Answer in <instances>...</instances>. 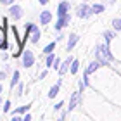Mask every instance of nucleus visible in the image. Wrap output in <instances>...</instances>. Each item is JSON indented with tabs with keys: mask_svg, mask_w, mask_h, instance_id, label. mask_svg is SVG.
<instances>
[{
	"mask_svg": "<svg viewBox=\"0 0 121 121\" xmlns=\"http://www.w3.org/2000/svg\"><path fill=\"white\" fill-rule=\"evenodd\" d=\"M9 48H10L14 57H17L23 52V40L17 38V33H16L14 26H9Z\"/></svg>",
	"mask_w": 121,
	"mask_h": 121,
	"instance_id": "1",
	"label": "nucleus"
},
{
	"mask_svg": "<svg viewBox=\"0 0 121 121\" xmlns=\"http://www.w3.org/2000/svg\"><path fill=\"white\" fill-rule=\"evenodd\" d=\"M95 56H97V59L100 60L102 64H106L107 60H112V56L109 54V48H107L106 45H99V47H97V52H95Z\"/></svg>",
	"mask_w": 121,
	"mask_h": 121,
	"instance_id": "2",
	"label": "nucleus"
},
{
	"mask_svg": "<svg viewBox=\"0 0 121 121\" xmlns=\"http://www.w3.org/2000/svg\"><path fill=\"white\" fill-rule=\"evenodd\" d=\"M33 62H35V56H33V52L31 50L23 52V66H24V68H31Z\"/></svg>",
	"mask_w": 121,
	"mask_h": 121,
	"instance_id": "3",
	"label": "nucleus"
},
{
	"mask_svg": "<svg viewBox=\"0 0 121 121\" xmlns=\"http://www.w3.org/2000/svg\"><path fill=\"white\" fill-rule=\"evenodd\" d=\"M9 12H10V16H12V19L14 21H19L21 19V16H23V9L19 7V5H10V9H9Z\"/></svg>",
	"mask_w": 121,
	"mask_h": 121,
	"instance_id": "4",
	"label": "nucleus"
},
{
	"mask_svg": "<svg viewBox=\"0 0 121 121\" xmlns=\"http://www.w3.org/2000/svg\"><path fill=\"white\" fill-rule=\"evenodd\" d=\"M69 23V14H64V16H59V19H57V23H56V30H62L66 24Z\"/></svg>",
	"mask_w": 121,
	"mask_h": 121,
	"instance_id": "5",
	"label": "nucleus"
},
{
	"mask_svg": "<svg viewBox=\"0 0 121 121\" xmlns=\"http://www.w3.org/2000/svg\"><path fill=\"white\" fill-rule=\"evenodd\" d=\"M78 17H81V19H86L88 16L92 14V10H90V7H86V5H80L78 7Z\"/></svg>",
	"mask_w": 121,
	"mask_h": 121,
	"instance_id": "6",
	"label": "nucleus"
},
{
	"mask_svg": "<svg viewBox=\"0 0 121 121\" xmlns=\"http://www.w3.org/2000/svg\"><path fill=\"white\" fill-rule=\"evenodd\" d=\"M80 93H81V92H74V93H73V97H71V102H69L68 111H73V109L76 107V104L80 102Z\"/></svg>",
	"mask_w": 121,
	"mask_h": 121,
	"instance_id": "7",
	"label": "nucleus"
},
{
	"mask_svg": "<svg viewBox=\"0 0 121 121\" xmlns=\"http://www.w3.org/2000/svg\"><path fill=\"white\" fill-rule=\"evenodd\" d=\"M31 33H33V35H31V42L33 43H38V40H40V28H38V26L36 24H33V28H31Z\"/></svg>",
	"mask_w": 121,
	"mask_h": 121,
	"instance_id": "8",
	"label": "nucleus"
},
{
	"mask_svg": "<svg viewBox=\"0 0 121 121\" xmlns=\"http://www.w3.org/2000/svg\"><path fill=\"white\" fill-rule=\"evenodd\" d=\"M7 47V33H5V28L0 26V48Z\"/></svg>",
	"mask_w": 121,
	"mask_h": 121,
	"instance_id": "9",
	"label": "nucleus"
},
{
	"mask_svg": "<svg viewBox=\"0 0 121 121\" xmlns=\"http://www.w3.org/2000/svg\"><path fill=\"white\" fill-rule=\"evenodd\" d=\"M52 19V14L48 12V10H43V12L40 14V24H48Z\"/></svg>",
	"mask_w": 121,
	"mask_h": 121,
	"instance_id": "10",
	"label": "nucleus"
},
{
	"mask_svg": "<svg viewBox=\"0 0 121 121\" xmlns=\"http://www.w3.org/2000/svg\"><path fill=\"white\" fill-rule=\"evenodd\" d=\"M68 10H69V4H68V2H60V4H59V9H57V14H59V16L68 14Z\"/></svg>",
	"mask_w": 121,
	"mask_h": 121,
	"instance_id": "11",
	"label": "nucleus"
},
{
	"mask_svg": "<svg viewBox=\"0 0 121 121\" xmlns=\"http://www.w3.org/2000/svg\"><path fill=\"white\" fill-rule=\"evenodd\" d=\"M99 66H100V62H99V60H93V62L88 66V68H86V71H85V76H88L90 73H93V71H97L99 69Z\"/></svg>",
	"mask_w": 121,
	"mask_h": 121,
	"instance_id": "12",
	"label": "nucleus"
},
{
	"mask_svg": "<svg viewBox=\"0 0 121 121\" xmlns=\"http://www.w3.org/2000/svg\"><path fill=\"white\" fill-rule=\"evenodd\" d=\"M76 42H78V35H71L69 42H68V50H73V47L76 45Z\"/></svg>",
	"mask_w": 121,
	"mask_h": 121,
	"instance_id": "13",
	"label": "nucleus"
},
{
	"mask_svg": "<svg viewBox=\"0 0 121 121\" xmlns=\"http://www.w3.org/2000/svg\"><path fill=\"white\" fill-rule=\"evenodd\" d=\"M17 83H19V71H14L12 80H10V90H12V86H16Z\"/></svg>",
	"mask_w": 121,
	"mask_h": 121,
	"instance_id": "14",
	"label": "nucleus"
},
{
	"mask_svg": "<svg viewBox=\"0 0 121 121\" xmlns=\"http://www.w3.org/2000/svg\"><path fill=\"white\" fill-rule=\"evenodd\" d=\"M90 10H92V14H100V12H104V5L95 4L93 7H90Z\"/></svg>",
	"mask_w": 121,
	"mask_h": 121,
	"instance_id": "15",
	"label": "nucleus"
},
{
	"mask_svg": "<svg viewBox=\"0 0 121 121\" xmlns=\"http://www.w3.org/2000/svg\"><path fill=\"white\" fill-rule=\"evenodd\" d=\"M71 62H73V59H69V57H68V60H64V62H62V68L59 69V73H60V74H64L66 71H68V66H69Z\"/></svg>",
	"mask_w": 121,
	"mask_h": 121,
	"instance_id": "16",
	"label": "nucleus"
},
{
	"mask_svg": "<svg viewBox=\"0 0 121 121\" xmlns=\"http://www.w3.org/2000/svg\"><path fill=\"white\" fill-rule=\"evenodd\" d=\"M57 92H59V83H57V85H54L52 88L48 90V97H50V99H54V97L57 95Z\"/></svg>",
	"mask_w": 121,
	"mask_h": 121,
	"instance_id": "17",
	"label": "nucleus"
},
{
	"mask_svg": "<svg viewBox=\"0 0 121 121\" xmlns=\"http://www.w3.org/2000/svg\"><path fill=\"white\" fill-rule=\"evenodd\" d=\"M31 107V104H28V106H21V107H17V109H16V114H21V112H26V111H28V109Z\"/></svg>",
	"mask_w": 121,
	"mask_h": 121,
	"instance_id": "18",
	"label": "nucleus"
},
{
	"mask_svg": "<svg viewBox=\"0 0 121 121\" xmlns=\"http://www.w3.org/2000/svg\"><path fill=\"white\" fill-rule=\"evenodd\" d=\"M54 48H56V42H52V43H48V45H47L45 48H43V52H45V54H50V52L54 50Z\"/></svg>",
	"mask_w": 121,
	"mask_h": 121,
	"instance_id": "19",
	"label": "nucleus"
},
{
	"mask_svg": "<svg viewBox=\"0 0 121 121\" xmlns=\"http://www.w3.org/2000/svg\"><path fill=\"white\" fill-rule=\"evenodd\" d=\"M54 60H56V57H54V56H52V52H50V54L47 56V62H45V64H47V68H50V66L54 64Z\"/></svg>",
	"mask_w": 121,
	"mask_h": 121,
	"instance_id": "20",
	"label": "nucleus"
},
{
	"mask_svg": "<svg viewBox=\"0 0 121 121\" xmlns=\"http://www.w3.org/2000/svg\"><path fill=\"white\" fill-rule=\"evenodd\" d=\"M78 66H80V64H78V60H73V62H71V73H73V74L76 73V71H78Z\"/></svg>",
	"mask_w": 121,
	"mask_h": 121,
	"instance_id": "21",
	"label": "nucleus"
},
{
	"mask_svg": "<svg viewBox=\"0 0 121 121\" xmlns=\"http://www.w3.org/2000/svg\"><path fill=\"white\" fill-rule=\"evenodd\" d=\"M112 26H114V30H121V19H114Z\"/></svg>",
	"mask_w": 121,
	"mask_h": 121,
	"instance_id": "22",
	"label": "nucleus"
},
{
	"mask_svg": "<svg viewBox=\"0 0 121 121\" xmlns=\"http://www.w3.org/2000/svg\"><path fill=\"white\" fill-rule=\"evenodd\" d=\"M104 36H106V40H107V42H111L112 38H114V35H112V33H109V31H106V33H104Z\"/></svg>",
	"mask_w": 121,
	"mask_h": 121,
	"instance_id": "23",
	"label": "nucleus"
},
{
	"mask_svg": "<svg viewBox=\"0 0 121 121\" xmlns=\"http://www.w3.org/2000/svg\"><path fill=\"white\" fill-rule=\"evenodd\" d=\"M2 109H4L5 112H7L9 109H10V100H5V102H4V107H2Z\"/></svg>",
	"mask_w": 121,
	"mask_h": 121,
	"instance_id": "24",
	"label": "nucleus"
},
{
	"mask_svg": "<svg viewBox=\"0 0 121 121\" xmlns=\"http://www.w3.org/2000/svg\"><path fill=\"white\" fill-rule=\"evenodd\" d=\"M0 4H4V5H12L14 0H0Z\"/></svg>",
	"mask_w": 121,
	"mask_h": 121,
	"instance_id": "25",
	"label": "nucleus"
},
{
	"mask_svg": "<svg viewBox=\"0 0 121 121\" xmlns=\"http://www.w3.org/2000/svg\"><path fill=\"white\" fill-rule=\"evenodd\" d=\"M5 78V71H0V80H4Z\"/></svg>",
	"mask_w": 121,
	"mask_h": 121,
	"instance_id": "26",
	"label": "nucleus"
},
{
	"mask_svg": "<svg viewBox=\"0 0 121 121\" xmlns=\"http://www.w3.org/2000/svg\"><path fill=\"white\" fill-rule=\"evenodd\" d=\"M38 2H40V4H42V5H45V4H47V2H48V0H38Z\"/></svg>",
	"mask_w": 121,
	"mask_h": 121,
	"instance_id": "27",
	"label": "nucleus"
},
{
	"mask_svg": "<svg viewBox=\"0 0 121 121\" xmlns=\"http://www.w3.org/2000/svg\"><path fill=\"white\" fill-rule=\"evenodd\" d=\"M0 93H2V85H0Z\"/></svg>",
	"mask_w": 121,
	"mask_h": 121,
	"instance_id": "28",
	"label": "nucleus"
}]
</instances>
